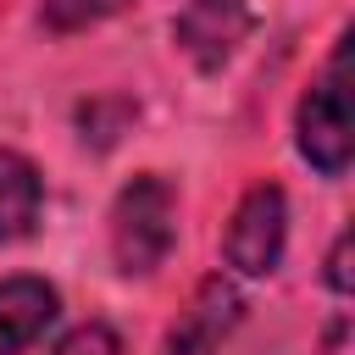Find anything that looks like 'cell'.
<instances>
[{
    "mask_svg": "<svg viewBox=\"0 0 355 355\" xmlns=\"http://www.w3.org/2000/svg\"><path fill=\"white\" fill-rule=\"evenodd\" d=\"M61 311V294L44 277H0V355H22Z\"/></svg>",
    "mask_w": 355,
    "mask_h": 355,
    "instance_id": "8992f818",
    "label": "cell"
},
{
    "mask_svg": "<svg viewBox=\"0 0 355 355\" xmlns=\"http://www.w3.org/2000/svg\"><path fill=\"white\" fill-rule=\"evenodd\" d=\"M172 216H178L172 183L155 178V172L133 178L116 194V205H111V255H116V272L150 277L166 261V250H172V233H178Z\"/></svg>",
    "mask_w": 355,
    "mask_h": 355,
    "instance_id": "6da1fadb",
    "label": "cell"
},
{
    "mask_svg": "<svg viewBox=\"0 0 355 355\" xmlns=\"http://www.w3.org/2000/svg\"><path fill=\"white\" fill-rule=\"evenodd\" d=\"M283 233H288V200H283V189H277V183H255V189L239 200L233 222H227L222 255H227L233 272L266 277V272H277V261H283Z\"/></svg>",
    "mask_w": 355,
    "mask_h": 355,
    "instance_id": "3957f363",
    "label": "cell"
},
{
    "mask_svg": "<svg viewBox=\"0 0 355 355\" xmlns=\"http://www.w3.org/2000/svg\"><path fill=\"white\" fill-rule=\"evenodd\" d=\"M50 355H122V344H116V333H111L105 322H83V327H72Z\"/></svg>",
    "mask_w": 355,
    "mask_h": 355,
    "instance_id": "9c48e42d",
    "label": "cell"
},
{
    "mask_svg": "<svg viewBox=\"0 0 355 355\" xmlns=\"http://www.w3.org/2000/svg\"><path fill=\"white\" fill-rule=\"evenodd\" d=\"M327 288H333V294H349V227L333 239V255H327Z\"/></svg>",
    "mask_w": 355,
    "mask_h": 355,
    "instance_id": "30bf717a",
    "label": "cell"
},
{
    "mask_svg": "<svg viewBox=\"0 0 355 355\" xmlns=\"http://www.w3.org/2000/svg\"><path fill=\"white\" fill-rule=\"evenodd\" d=\"M349 33L333 44L322 78L305 89L300 100V116H294V133H300V155L322 172V178H338L349 166V150H355V116H349V83H344V50Z\"/></svg>",
    "mask_w": 355,
    "mask_h": 355,
    "instance_id": "7a4b0ae2",
    "label": "cell"
},
{
    "mask_svg": "<svg viewBox=\"0 0 355 355\" xmlns=\"http://www.w3.org/2000/svg\"><path fill=\"white\" fill-rule=\"evenodd\" d=\"M39 205H44V183H39L33 161L17 150H0V244L28 239L39 222Z\"/></svg>",
    "mask_w": 355,
    "mask_h": 355,
    "instance_id": "52a82bcc",
    "label": "cell"
},
{
    "mask_svg": "<svg viewBox=\"0 0 355 355\" xmlns=\"http://www.w3.org/2000/svg\"><path fill=\"white\" fill-rule=\"evenodd\" d=\"M128 6L133 0H44L39 17H44L50 33H78V28H94V22H105V17L128 11Z\"/></svg>",
    "mask_w": 355,
    "mask_h": 355,
    "instance_id": "ba28073f",
    "label": "cell"
},
{
    "mask_svg": "<svg viewBox=\"0 0 355 355\" xmlns=\"http://www.w3.org/2000/svg\"><path fill=\"white\" fill-rule=\"evenodd\" d=\"M255 28V11L250 0H189L178 17H172V44L200 67V72H216Z\"/></svg>",
    "mask_w": 355,
    "mask_h": 355,
    "instance_id": "277c9868",
    "label": "cell"
},
{
    "mask_svg": "<svg viewBox=\"0 0 355 355\" xmlns=\"http://www.w3.org/2000/svg\"><path fill=\"white\" fill-rule=\"evenodd\" d=\"M239 311H244V300H239V288L216 272V277H205L200 288H194V300H189V311L166 327V338H161V355H216V344L227 338V327L239 322Z\"/></svg>",
    "mask_w": 355,
    "mask_h": 355,
    "instance_id": "5b68a950",
    "label": "cell"
}]
</instances>
